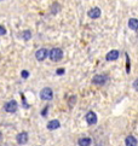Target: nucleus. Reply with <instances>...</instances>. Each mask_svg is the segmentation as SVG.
<instances>
[{"mask_svg":"<svg viewBox=\"0 0 138 146\" xmlns=\"http://www.w3.org/2000/svg\"><path fill=\"white\" fill-rule=\"evenodd\" d=\"M49 57L52 62H60L63 58V51L61 48H52L49 52Z\"/></svg>","mask_w":138,"mask_h":146,"instance_id":"f257e3e1","label":"nucleus"},{"mask_svg":"<svg viewBox=\"0 0 138 146\" xmlns=\"http://www.w3.org/2000/svg\"><path fill=\"white\" fill-rule=\"evenodd\" d=\"M40 98L42 99V100H51L52 98H54V92H52V90L50 87H45L42 88L41 92H40Z\"/></svg>","mask_w":138,"mask_h":146,"instance_id":"f03ea898","label":"nucleus"},{"mask_svg":"<svg viewBox=\"0 0 138 146\" xmlns=\"http://www.w3.org/2000/svg\"><path fill=\"white\" fill-rule=\"evenodd\" d=\"M17 109H18V104L16 103L15 100H10L4 105V110L6 112H10V113L16 112L17 111Z\"/></svg>","mask_w":138,"mask_h":146,"instance_id":"7ed1b4c3","label":"nucleus"},{"mask_svg":"<svg viewBox=\"0 0 138 146\" xmlns=\"http://www.w3.org/2000/svg\"><path fill=\"white\" fill-rule=\"evenodd\" d=\"M49 56V51H47L46 48H40L36 51V53H35V58L38 59L39 62H42V60H45L46 59V57Z\"/></svg>","mask_w":138,"mask_h":146,"instance_id":"20e7f679","label":"nucleus"},{"mask_svg":"<svg viewBox=\"0 0 138 146\" xmlns=\"http://www.w3.org/2000/svg\"><path fill=\"white\" fill-rule=\"evenodd\" d=\"M107 81H108V77L105 75H96L92 79V82L94 85H98V86H103Z\"/></svg>","mask_w":138,"mask_h":146,"instance_id":"39448f33","label":"nucleus"},{"mask_svg":"<svg viewBox=\"0 0 138 146\" xmlns=\"http://www.w3.org/2000/svg\"><path fill=\"white\" fill-rule=\"evenodd\" d=\"M86 122L90 124V126H92V124H96L97 123V115L94 113L93 111H88L86 113Z\"/></svg>","mask_w":138,"mask_h":146,"instance_id":"423d86ee","label":"nucleus"},{"mask_svg":"<svg viewBox=\"0 0 138 146\" xmlns=\"http://www.w3.org/2000/svg\"><path fill=\"white\" fill-rule=\"evenodd\" d=\"M100 9L99 7H92L90 11L87 12V15H88V17L90 18H92V19H96V18H99L100 17Z\"/></svg>","mask_w":138,"mask_h":146,"instance_id":"0eeeda50","label":"nucleus"},{"mask_svg":"<svg viewBox=\"0 0 138 146\" xmlns=\"http://www.w3.org/2000/svg\"><path fill=\"white\" fill-rule=\"evenodd\" d=\"M119 58V51L118 50H111L110 52H108L107 56H105V59L108 62H113Z\"/></svg>","mask_w":138,"mask_h":146,"instance_id":"6e6552de","label":"nucleus"},{"mask_svg":"<svg viewBox=\"0 0 138 146\" xmlns=\"http://www.w3.org/2000/svg\"><path fill=\"white\" fill-rule=\"evenodd\" d=\"M17 143L19 145H24L28 143V133L27 132H22L17 135Z\"/></svg>","mask_w":138,"mask_h":146,"instance_id":"1a4fd4ad","label":"nucleus"},{"mask_svg":"<svg viewBox=\"0 0 138 146\" xmlns=\"http://www.w3.org/2000/svg\"><path fill=\"white\" fill-rule=\"evenodd\" d=\"M61 127V123L58 119H52V121H50L49 123H47V129L50 130H55V129H58Z\"/></svg>","mask_w":138,"mask_h":146,"instance_id":"9d476101","label":"nucleus"},{"mask_svg":"<svg viewBox=\"0 0 138 146\" xmlns=\"http://www.w3.org/2000/svg\"><path fill=\"white\" fill-rule=\"evenodd\" d=\"M125 145L126 146H137L138 141H137V139L133 137V135H129V137L126 138V140H125Z\"/></svg>","mask_w":138,"mask_h":146,"instance_id":"9b49d317","label":"nucleus"},{"mask_svg":"<svg viewBox=\"0 0 138 146\" xmlns=\"http://www.w3.org/2000/svg\"><path fill=\"white\" fill-rule=\"evenodd\" d=\"M129 27L132 30H138V19L137 18H131L129 21Z\"/></svg>","mask_w":138,"mask_h":146,"instance_id":"f8f14e48","label":"nucleus"},{"mask_svg":"<svg viewBox=\"0 0 138 146\" xmlns=\"http://www.w3.org/2000/svg\"><path fill=\"white\" fill-rule=\"evenodd\" d=\"M92 143V140L90 139V138H81V139H79V146H90Z\"/></svg>","mask_w":138,"mask_h":146,"instance_id":"ddd939ff","label":"nucleus"},{"mask_svg":"<svg viewBox=\"0 0 138 146\" xmlns=\"http://www.w3.org/2000/svg\"><path fill=\"white\" fill-rule=\"evenodd\" d=\"M22 35V38L25 40V41H28V40H30V38H31V33L29 32V30H24V32L21 34Z\"/></svg>","mask_w":138,"mask_h":146,"instance_id":"4468645a","label":"nucleus"},{"mask_svg":"<svg viewBox=\"0 0 138 146\" xmlns=\"http://www.w3.org/2000/svg\"><path fill=\"white\" fill-rule=\"evenodd\" d=\"M51 11H52V13H57L58 11H60V4H54V6H52V10H51Z\"/></svg>","mask_w":138,"mask_h":146,"instance_id":"2eb2a0df","label":"nucleus"},{"mask_svg":"<svg viewBox=\"0 0 138 146\" xmlns=\"http://www.w3.org/2000/svg\"><path fill=\"white\" fill-rule=\"evenodd\" d=\"M21 76H22L23 79H28V77H29V72L27 70H23L22 72H21Z\"/></svg>","mask_w":138,"mask_h":146,"instance_id":"dca6fc26","label":"nucleus"},{"mask_svg":"<svg viewBox=\"0 0 138 146\" xmlns=\"http://www.w3.org/2000/svg\"><path fill=\"white\" fill-rule=\"evenodd\" d=\"M66 72V70L63 69V68H60V69H57V71H56V74L57 75H63Z\"/></svg>","mask_w":138,"mask_h":146,"instance_id":"f3484780","label":"nucleus"},{"mask_svg":"<svg viewBox=\"0 0 138 146\" xmlns=\"http://www.w3.org/2000/svg\"><path fill=\"white\" fill-rule=\"evenodd\" d=\"M5 34H6V29H5L3 25H0V36H1V35H5Z\"/></svg>","mask_w":138,"mask_h":146,"instance_id":"a211bd4d","label":"nucleus"},{"mask_svg":"<svg viewBox=\"0 0 138 146\" xmlns=\"http://www.w3.org/2000/svg\"><path fill=\"white\" fill-rule=\"evenodd\" d=\"M47 110H49V106H46V108L44 109V110L41 111V116H44V117H45L46 115H47Z\"/></svg>","mask_w":138,"mask_h":146,"instance_id":"6ab92c4d","label":"nucleus"},{"mask_svg":"<svg viewBox=\"0 0 138 146\" xmlns=\"http://www.w3.org/2000/svg\"><path fill=\"white\" fill-rule=\"evenodd\" d=\"M133 88H135L136 91H138V79L135 80V82H133Z\"/></svg>","mask_w":138,"mask_h":146,"instance_id":"aec40b11","label":"nucleus"},{"mask_svg":"<svg viewBox=\"0 0 138 146\" xmlns=\"http://www.w3.org/2000/svg\"><path fill=\"white\" fill-rule=\"evenodd\" d=\"M126 58H127V72H130V58H129V56H127Z\"/></svg>","mask_w":138,"mask_h":146,"instance_id":"412c9836","label":"nucleus"},{"mask_svg":"<svg viewBox=\"0 0 138 146\" xmlns=\"http://www.w3.org/2000/svg\"><path fill=\"white\" fill-rule=\"evenodd\" d=\"M0 139H1V133H0Z\"/></svg>","mask_w":138,"mask_h":146,"instance_id":"4be33fe9","label":"nucleus"}]
</instances>
